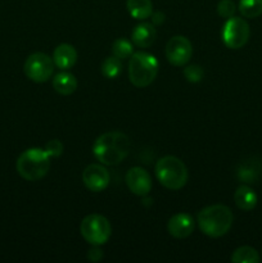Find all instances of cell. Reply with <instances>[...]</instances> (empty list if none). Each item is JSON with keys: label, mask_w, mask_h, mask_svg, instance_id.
<instances>
[{"label": "cell", "mask_w": 262, "mask_h": 263, "mask_svg": "<svg viewBox=\"0 0 262 263\" xmlns=\"http://www.w3.org/2000/svg\"><path fill=\"white\" fill-rule=\"evenodd\" d=\"M131 149V141L121 131H109L95 140L92 145L94 157L105 166H117L125 161Z\"/></svg>", "instance_id": "cell-1"}, {"label": "cell", "mask_w": 262, "mask_h": 263, "mask_svg": "<svg viewBox=\"0 0 262 263\" xmlns=\"http://www.w3.org/2000/svg\"><path fill=\"white\" fill-rule=\"evenodd\" d=\"M198 226L204 235L210 238H221L233 226L234 216L230 208L223 204L204 207L197 216Z\"/></svg>", "instance_id": "cell-2"}, {"label": "cell", "mask_w": 262, "mask_h": 263, "mask_svg": "<svg viewBox=\"0 0 262 263\" xmlns=\"http://www.w3.org/2000/svg\"><path fill=\"white\" fill-rule=\"evenodd\" d=\"M15 167L21 177L27 181H38L49 172L50 156L45 149L30 148L18 157Z\"/></svg>", "instance_id": "cell-3"}, {"label": "cell", "mask_w": 262, "mask_h": 263, "mask_svg": "<svg viewBox=\"0 0 262 263\" xmlns=\"http://www.w3.org/2000/svg\"><path fill=\"white\" fill-rule=\"evenodd\" d=\"M159 63L156 57L146 51H136L128 62V79L135 87H146L156 80Z\"/></svg>", "instance_id": "cell-4"}, {"label": "cell", "mask_w": 262, "mask_h": 263, "mask_svg": "<svg viewBox=\"0 0 262 263\" xmlns=\"http://www.w3.org/2000/svg\"><path fill=\"white\" fill-rule=\"evenodd\" d=\"M154 172L161 185L170 190H179L184 187L189 177L185 163L175 156H166L158 159Z\"/></svg>", "instance_id": "cell-5"}, {"label": "cell", "mask_w": 262, "mask_h": 263, "mask_svg": "<svg viewBox=\"0 0 262 263\" xmlns=\"http://www.w3.org/2000/svg\"><path fill=\"white\" fill-rule=\"evenodd\" d=\"M80 233L82 238L91 246H103L109 240L112 235L110 223L104 216L92 213L84 217L80 225Z\"/></svg>", "instance_id": "cell-6"}, {"label": "cell", "mask_w": 262, "mask_h": 263, "mask_svg": "<svg viewBox=\"0 0 262 263\" xmlns=\"http://www.w3.org/2000/svg\"><path fill=\"white\" fill-rule=\"evenodd\" d=\"M249 35H251L249 25L244 18L240 17L228 18L221 31L223 44L229 49H234V50L243 48L248 43Z\"/></svg>", "instance_id": "cell-7"}, {"label": "cell", "mask_w": 262, "mask_h": 263, "mask_svg": "<svg viewBox=\"0 0 262 263\" xmlns=\"http://www.w3.org/2000/svg\"><path fill=\"white\" fill-rule=\"evenodd\" d=\"M54 61L45 53H33L27 57L23 66V71L27 79L31 81L38 82V84H43L46 82L54 72Z\"/></svg>", "instance_id": "cell-8"}, {"label": "cell", "mask_w": 262, "mask_h": 263, "mask_svg": "<svg viewBox=\"0 0 262 263\" xmlns=\"http://www.w3.org/2000/svg\"><path fill=\"white\" fill-rule=\"evenodd\" d=\"M193 55V46L189 39L177 35L170 39L166 44V58L170 64L182 67L190 61Z\"/></svg>", "instance_id": "cell-9"}, {"label": "cell", "mask_w": 262, "mask_h": 263, "mask_svg": "<svg viewBox=\"0 0 262 263\" xmlns=\"http://www.w3.org/2000/svg\"><path fill=\"white\" fill-rule=\"evenodd\" d=\"M82 181L90 192L100 193L107 189L108 185H109V172L102 164H89L82 172Z\"/></svg>", "instance_id": "cell-10"}, {"label": "cell", "mask_w": 262, "mask_h": 263, "mask_svg": "<svg viewBox=\"0 0 262 263\" xmlns=\"http://www.w3.org/2000/svg\"><path fill=\"white\" fill-rule=\"evenodd\" d=\"M125 181L128 190L138 197H146L152 190L151 175L141 167H133L128 170Z\"/></svg>", "instance_id": "cell-11"}, {"label": "cell", "mask_w": 262, "mask_h": 263, "mask_svg": "<svg viewBox=\"0 0 262 263\" xmlns=\"http://www.w3.org/2000/svg\"><path fill=\"white\" fill-rule=\"evenodd\" d=\"M167 230L176 239H185L194 231V220L188 213H177L169 220Z\"/></svg>", "instance_id": "cell-12"}, {"label": "cell", "mask_w": 262, "mask_h": 263, "mask_svg": "<svg viewBox=\"0 0 262 263\" xmlns=\"http://www.w3.org/2000/svg\"><path fill=\"white\" fill-rule=\"evenodd\" d=\"M157 37V31L153 23L141 22L134 27L131 32V41L138 48H149Z\"/></svg>", "instance_id": "cell-13"}, {"label": "cell", "mask_w": 262, "mask_h": 263, "mask_svg": "<svg viewBox=\"0 0 262 263\" xmlns=\"http://www.w3.org/2000/svg\"><path fill=\"white\" fill-rule=\"evenodd\" d=\"M53 61L58 68L67 71L72 68L77 62V51L71 44H59L53 53Z\"/></svg>", "instance_id": "cell-14"}, {"label": "cell", "mask_w": 262, "mask_h": 263, "mask_svg": "<svg viewBox=\"0 0 262 263\" xmlns=\"http://www.w3.org/2000/svg\"><path fill=\"white\" fill-rule=\"evenodd\" d=\"M257 194L252 187L241 185L234 193V202L241 211H252L257 205Z\"/></svg>", "instance_id": "cell-15"}, {"label": "cell", "mask_w": 262, "mask_h": 263, "mask_svg": "<svg viewBox=\"0 0 262 263\" xmlns=\"http://www.w3.org/2000/svg\"><path fill=\"white\" fill-rule=\"evenodd\" d=\"M53 87L58 94L71 95L77 89V79L71 72H59L53 79Z\"/></svg>", "instance_id": "cell-16"}, {"label": "cell", "mask_w": 262, "mask_h": 263, "mask_svg": "<svg viewBox=\"0 0 262 263\" xmlns=\"http://www.w3.org/2000/svg\"><path fill=\"white\" fill-rule=\"evenodd\" d=\"M126 7L131 17L135 20H146L153 13L152 0H127Z\"/></svg>", "instance_id": "cell-17"}, {"label": "cell", "mask_w": 262, "mask_h": 263, "mask_svg": "<svg viewBox=\"0 0 262 263\" xmlns=\"http://www.w3.org/2000/svg\"><path fill=\"white\" fill-rule=\"evenodd\" d=\"M262 166L258 161H247L238 170V177L243 182H256L261 175Z\"/></svg>", "instance_id": "cell-18"}, {"label": "cell", "mask_w": 262, "mask_h": 263, "mask_svg": "<svg viewBox=\"0 0 262 263\" xmlns=\"http://www.w3.org/2000/svg\"><path fill=\"white\" fill-rule=\"evenodd\" d=\"M231 262L234 263H258V252L248 246L239 247L231 254Z\"/></svg>", "instance_id": "cell-19"}, {"label": "cell", "mask_w": 262, "mask_h": 263, "mask_svg": "<svg viewBox=\"0 0 262 263\" xmlns=\"http://www.w3.org/2000/svg\"><path fill=\"white\" fill-rule=\"evenodd\" d=\"M100 69H102V74L105 79H117L121 74V72H122V62H121L120 58L115 55L107 57L103 61Z\"/></svg>", "instance_id": "cell-20"}, {"label": "cell", "mask_w": 262, "mask_h": 263, "mask_svg": "<svg viewBox=\"0 0 262 263\" xmlns=\"http://www.w3.org/2000/svg\"><path fill=\"white\" fill-rule=\"evenodd\" d=\"M239 12L246 18H257L262 14V0H239Z\"/></svg>", "instance_id": "cell-21"}, {"label": "cell", "mask_w": 262, "mask_h": 263, "mask_svg": "<svg viewBox=\"0 0 262 263\" xmlns=\"http://www.w3.org/2000/svg\"><path fill=\"white\" fill-rule=\"evenodd\" d=\"M112 53L113 55L120 58L121 61L128 59L134 54V46L127 39H117L112 45Z\"/></svg>", "instance_id": "cell-22"}, {"label": "cell", "mask_w": 262, "mask_h": 263, "mask_svg": "<svg viewBox=\"0 0 262 263\" xmlns=\"http://www.w3.org/2000/svg\"><path fill=\"white\" fill-rule=\"evenodd\" d=\"M184 76L189 82L197 84V82L202 81V79L204 77V69L199 64H192V66L184 68Z\"/></svg>", "instance_id": "cell-23"}, {"label": "cell", "mask_w": 262, "mask_h": 263, "mask_svg": "<svg viewBox=\"0 0 262 263\" xmlns=\"http://www.w3.org/2000/svg\"><path fill=\"white\" fill-rule=\"evenodd\" d=\"M236 12V5L233 0H220L217 4V13L222 18H231L234 17Z\"/></svg>", "instance_id": "cell-24"}, {"label": "cell", "mask_w": 262, "mask_h": 263, "mask_svg": "<svg viewBox=\"0 0 262 263\" xmlns=\"http://www.w3.org/2000/svg\"><path fill=\"white\" fill-rule=\"evenodd\" d=\"M45 151L50 157H59L63 153V144L57 139H53L45 144Z\"/></svg>", "instance_id": "cell-25"}, {"label": "cell", "mask_w": 262, "mask_h": 263, "mask_svg": "<svg viewBox=\"0 0 262 263\" xmlns=\"http://www.w3.org/2000/svg\"><path fill=\"white\" fill-rule=\"evenodd\" d=\"M103 258V251L98 248V246H92V248L87 252V259L91 262H99Z\"/></svg>", "instance_id": "cell-26"}, {"label": "cell", "mask_w": 262, "mask_h": 263, "mask_svg": "<svg viewBox=\"0 0 262 263\" xmlns=\"http://www.w3.org/2000/svg\"><path fill=\"white\" fill-rule=\"evenodd\" d=\"M152 23L154 26L156 25H162L164 22V14L162 12H156V13H152Z\"/></svg>", "instance_id": "cell-27"}]
</instances>
